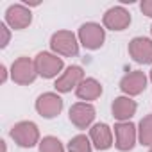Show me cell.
<instances>
[{
	"label": "cell",
	"instance_id": "cell-1",
	"mask_svg": "<svg viewBox=\"0 0 152 152\" xmlns=\"http://www.w3.org/2000/svg\"><path fill=\"white\" fill-rule=\"evenodd\" d=\"M50 45H52V48H54L57 54L66 56V57L77 56V52H79V43H77L75 36H73L70 31H57V32L52 36Z\"/></svg>",
	"mask_w": 152,
	"mask_h": 152
},
{
	"label": "cell",
	"instance_id": "cell-2",
	"mask_svg": "<svg viewBox=\"0 0 152 152\" xmlns=\"http://www.w3.org/2000/svg\"><path fill=\"white\" fill-rule=\"evenodd\" d=\"M11 138L20 145V147H34L39 140V132L36 124L32 122H20L13 127Z\"/></svg>",
	"mask_w": 152,
	"mask_h": 152
},
{
	"label": "cell",
	"instance_id": "cell-3",
	"mask_svg": "<svg viewBox=\"0 0 152 152\" xmlns=\"http://www.w3.org/2000/svg\"><path fill=\"white\" fill-rule=\"evenodd\" d=\"M11 75H13L15 83H18V84H31L36 79L38 70H36V64L29 57H20L13 63Z\"/></svg>",
	"mask_w": 152,
	"mask_h": 152
},
{
	"label": "cell",
	"instance_id": "cell-4",
	"mask_svg": "<svg viewBox=\"0 0 152 152\" xmlns=\"http://www.w3.org/2000/svg\"><path fill=\"white\" fill-rule=\"evenodd\" d=\"M34 64H36V70L39 75L50 79V77H56V75L61 72L63 68V59L57 57V56H52L48 52H41L36 56L34 59Z\"/></svg>",
	"mask_w": 152,
	"mask_h": 152
},
{
	"label": "cell",
	"instance_id": "cell-5",
	"mask_svg": "<svg viewBox=\"0 0 152 152\" xmlns=\"http://www.w3.org/2000/svg\"><path fill=\"white\" fill-rule=\"evenodd\" d=\"M104 29L99 25V23H84L81 29H79V39L81 43L90 48V50H95V48H100L102 43H104Z\"/></svg>",
	"mask_w": 152,
	"mask_h": 152
},
{
	"label": "cell",
	"instance_id": "cell-6",
	"mask_svg": "<svg viewBox=\"0 0 152 152\" xmlns=\"http://www.w3.org/2000/svg\"><path fill=\"white\" fill-rule=\"evenodd\" d=\"M95 118V107L86 102L73 104L70 109V120L77 129H86Z\"/></svg>",
	"mask_w": 152,
	"mask_h": 152
},
{
	"label": "cell",
	"instance_id": "cell-7",
	"mask_svg": "<svg viewBox=\"0 0 152 152\" xmlns=\"http://www.w3.org/2000/svg\"><path fill=\"white\" fill-rule=\"evenodd\" d=\"M36 109L41 116L45 118H54L61 113L63 109V100L59 95L56 93H43L38 100H36Z\"/></svg>",
	"mask_w": 152,
	"mask_h": 152
},
{
	"label": "cell",
	"instance_id": "cell-8",
	"mask_svg": "<svg viewBox=\"0 0 152 152\" xmlns=\"http://www.w3.org/2000/svg\"><path fill=\"white\" fill-rule=\"evenodd\" d=\"M83 77H84V73H83L81 66H68L66 72L56 81V90L63 91V93L72 91V88H77L84 81Z\"/></svg>",
	"mask_w": 152,
	"mask_h": 152
},
{
	"label": "cell",
	"instance_id": "cell-9",
	"mask_svg": "<svg viewBox=\"0 0 152 152\" xmlns=\"http://www.w3.org/2000/svg\"><path fill=\"white\" fill-rule=\"evenodd\" d=\"M116 147L120 150H131L136 141V127L131 122H120L115 125Z\"/></svg>",
	"mask_w": 152,
	"mask_h": 152
},
{
	"label": "cell",
	"instance_id": "cell-10",
	"mask_svg": "<svg viewBox=\"0 0 152 152\" xmlns=\"http://www.w3.org/2000/svg\"><path fill=\"white\" fill-rule=\"evenodd\" d=\"M129 54L138 63H152V41L147 38H134L129 43Z\"/></svg>",
	"mask_w": 152,
	"mask_h": 152
},
{
	"label": "cell",
	"instance_id": "cell-11",
	"mask_svg": "<svg viewBox=\"0 0 152 152\" xmlns=\"http://www.w3.org/2000/svg\"><path fill=\"white\" fill-rule=\"evenodd\" d=\"M31 20H32V15H31V11L25 7V6H20V4H16V6H11L9 9H7V13H6V22L13 27V29H25L29 23H31Z\"/></svg>",
	"mask_w": 152,
	"mask_h": 152
},
{
	"label": "cell",
	"instance_id": "cell-12",
	"mask_svg": "<svg viewBox=\"0 0 152 152\" xmlns=\"http://www.w3.org/2000/svg\"><path fill=\"white\" fill-rule=\"evenodd\" d=\"M131 23V15L124 7H111L104 15V25L111 31H124Z\"/></svg>",
	"mask_w": 152,
	"mask_h": 152
},
{
	"label": "cell",
	"instance_id": "cell-13",
	"mask_svg": "<svg viewBox=\"0 0 152 152\" xmlns=\"http://www.w3.org/2000/svg\"><path fill=\"white\" fill-rule=\"evenodd\" d=\"M120 88L127 95H138L147 88V77L143 72H131L120 81Z\"/></svg>",
	"mask_w": 152,
	"mask_h": 152
},
{
	"label": "cell",
	"instance_id": "cell-14",
	"mask_svg": "<svg viewBox=\"0 0 152 152\" xmlns=\"http://www.w3.org/2000/svg\"><path fill=\"white\" fill-rule=\"evenodd\" d=\"M90 136H91V140H93V143L99 150H106L113 145V134H111V129L106 124L93 125L91 131H90Z\"/></svg>",
	"mask_w": 152,
	"mask_h": 152
},
{
	"label": "cell",
	"instance_id": "cell-15",
	"mask_svg": "<svg viewBox=\"0 0 152 152\" xmlns=\"http://www.w3.org/2000/svg\"><path fill=\"white\" fill-rule=\"evenodd\" d=\"M136 113V102L127 97H118L113 102V116L118 120H129Z\"/></svg>",
	"mask_w": 152,
	"mask_h": 152
},
{
	"label": "cell",
	"instance_id": "cell-16",
	"mask_svg": "<svg viewBox=\"0 0 152 152\" xmlns=\"http://www.w3.org/2000/svg\"><path fill=\"white\" fill-rule=\"evenodd\" d=\"M77 97L83 100H95L100 97L102 93V86L95 81V79H84L79 86H77Z\"/></svg>",
	"mask_w": 152,
	"mask_h": 152
},
{
	"label": "cell",
	"instance_id": "cell-17",
	"mask_svg": "<svg viewBox=\"0 0 152 152\" xmlns=\"http://www.w3.org/2000/svg\"><path fill=\"white\" fill-rule=\"evenodd\" d=\"M140 141L143 145H152V115L140 122Z\"/></svg>",
	"mask_w": 152,
	"mask_h": 152
},
{
	"label": "cell",
	"instance_id": "cell-18",
	"mask_svg": "<svg viewBox=\"0 0 152 152\" xmlns=\"http://www.w3.org/2000/svg\"><path fill=\"white\" fill-rule=\"evenodd\" d=\"M68 150L70 152H91V143L86 136L79 134L68 143Z\"/></svg>",
	"mask_w": 152,
	"mask_h": 152
},
{
	"label": "cell",
	"instance_id": "cell-19",
	"mask_svg": "<svg viewBox=\"0 0 152 152\" xmlns=\"http://www.w3.org/2000/svg\"><path fill=\"white\" fill-rule=\"evenodd\" d=\"M39 152H64L61 141L54 136H47L43 138V141L39 143Z\"/></svg>",
	"mask_w": 152,
	"mask_h": 152
},
{
	"label": "cell",
	"instance_id": "cell-20",
	"mask_svg": "<svg viewBox=\"0 0 152 152\" xmlns=\"http://www.w3.org/2000/svg\"><path fill=\"white\" fill-rule=\"evenodd\" d=\"M141 11H143V15H147V16H150L152 18V0H145V2H141Z\"/></svg>",
	"mask_w": 152,
	"mask_h": 152
},
{
	"label": "cell",
	"instance_id": "cell-21",
	"mask_svg": "<svg viewBox=\"0 0 152 152\" xmlns=\"http://www.w3.org/2000/svg\"><path fill=\"white\" fill-rule=\"evenodd\" d=\"M0 32H2V41H0V45L6 47V45H7V41H9V31H7V27H6L4 23L0 25Z\"/></svg>",
	"mask_w": 152,
	"mask_h": 152
},
{
	"label": "cell",
	"instance_id": "cell-22",
	"mask_svg": "<svg viewBox=\"0 0 152 152\" xmlns=\"http://www.w3.org/2000/svg\"><path fill=\"white\" fill-rule=\"evenodd\" d=\"M150 79H152V70H150Z\"/></svg>",
	"mask_w": 152,
	"mask_h": 152
},
{
	"label": "cell",
	"instance_id": "cell-23",
	"mask_svg": "<svg viewBox=\"0 0 152 152\" xmlns=\"http://www.w3.org/2000/svg\"><path fill=\"white\" fill-rule=\"evenodd\" d=\"M150 152H152V147H150Z\"/></svg>",
	"mask_w": 152,
	"mask_h": 152
}]
</instances>
